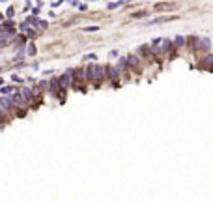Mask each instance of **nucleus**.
Returning a JSON list of instances; mask_svg holds the SVG:
<instances>
[{
  "instance_id": "1",
  "label": "nucleus",
  "mask_w": 213,
  "mask_h": 202,
  "mask_svg": "<svg viewBox=\"0 0 213 202\" xmlns=\"http://www.w3.org/2000/svg\"><path fill=\"white\" fill-rule=\"evenodd\" d=\"M170 8H174V4H159L157 6V10H170Z\"/></svg>"
}]
</instances>
